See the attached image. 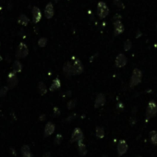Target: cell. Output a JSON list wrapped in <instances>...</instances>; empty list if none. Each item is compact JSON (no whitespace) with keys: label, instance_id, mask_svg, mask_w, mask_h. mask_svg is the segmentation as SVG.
Wrapping results in <instances>:
<instances>
[{"label":"cell","instance_id":"1","mask_svg":"<svg viewBox=\"0 0 157 157\" xmlns=\"http://www.w3.org/2000/svg\"><path fill=\"white\" fill-rule=\"evenodd\" d=\"M141 80H142V72H141V70L138 68L134 69L132 71V74H131L129 86H130L131 88H134L135 86L139 85L140 83Z\"/></svg>","mask_w":157,"mask_h":157},{"label":"cell","instance_id":"2","mask_svg":"<svg viewBox=\"0 0 157 157\" xmlns=\"http://www.w3.org/2000/svg\"><path fill=\"white\" fill-rule=\"evenodd\" d=\"M97 13L100 19L106 18L109 14V9L107 5L103 1H100L97 5Z\"/></svg>","mask_w":157,"mask_h":157},{"label":"cell","instance_id":"3","mask_svg":"<svg viewBox=\"0 0 157 157\" xmlns=\"http://www.w3.org/2000/svg\"><path fill=\"white\" fill-rule=\"evenodd\" d=\"M156 115H157V104L154 101H150L146 109V117L149 119L152 118V117H154Z\"/></svg>","mask_w":157,"mask_h":157},{"label":"cell","instance_id":"4","mask_svg":"<svg viewBox=\"0 0 157 157\" xmlns=\"http://www.w3.org/2000/svg\"><path fill=\"white\" fill-rule=\"evenodd\" d=\"M71 64H72V74L78 75V74L82 73V71H83V65H82V63L80 62V59L73 57Z\"/></svg>","mask_w":157,"mask_h":157},{"label":"cell","instance_id":"5","mask_svg":"<svg viewBox=\"0 0 157 157\" xmlns=\"http://www.w3.org/2000/svg\"><path fill=\"white\" fill-rule=\"evenodd\" d=\"M83 140H84V135L81 129L80 128H74L71 138H70V142L73 143V142H78V141H83Z\"/></svg>","mask_w":157,"mask_h":157},{"label":"cell","instance_id":"6","mask_svg":"<svg viewBox=\"0 0 157 157\" xmlns=\"http://www.w3.org/2000/svg\"><path fill=\"white\" fill-rule=\"evenodd\" d=\"M29 54V49L27 45L23 43H21L18 46L17 52H16V57L17 58H24L28 56Z\"/></svg>","mask_w":157,"mask_h":157},{"label":"cell","instance_id":"7","mask_svg":"<svg viewBox=\"0 0 157 157\" xmlns=\"http://www.w3.org/2000/svg\"><path fill=\"white\" fill-rule=\"evenodd\" d=\"M128 143L126 142V140H120L118 141V144H117V147H116V150H117V155L119 157L120 156H123L126 152H128Z\"/></svg>","mask_w":157,"mask_h":157},{"label":"cell","instance_id":"8","mask_svg":"<svg viewBox=\"0 0 157 157\" xmlns=\"http://www.w3.org/2000/svg\"><path fill=\"white\" fill-rule=\"evenodd\" d=\"M127 62H128V59H127V57H126L125 55L124 54H118L116 57L115 64H116V68L121 69L127 65Z\"/></svg>","mask_w":157,"mask_h":157},{"label":"cell","instance_id":"9","mask_svg":"<svg viewBox=\"0 0 157 157\" xmlns=\"http://www.w3.org/2000/svg\"><path fill=\"white\" fill-rule=\"evenodd\" d=\"M18 78L16 76V73L11 71L9 74V77H7V87L9 89H12L14 88L15 86H17L18 84Z\"/></svg>","mask_w":157,"mask_h":157},{"label":"cell","instance_id":"10","mask_svg":"<svg viewBox=\"0 0 157 157\" xmlns=\"http://www.w3.org/2000/svg\"><path fill=\"white\" fill-rule=\"evenodd\" d=\"M114 30H115L114 33H115L116 36L120 35L124 31V25L121 22V19H116L114 21Z\"/></svg>","mask_w":157,"mask_h":157},{"label":"cell","instance_id":"11","mask_svg":"<svg viewBox=\"0 0 157 157\" xmlns=\"http://www.w3.org/2000/svg\"><path fill=\"white\" fill-rule=\"evenodd\" d=\"M104 104H105V96H104V94H103V93L97 94L95 102H94V107L99 108L101 106H103Z\"/></svg>","mask_w":157,"mask_h":157},{"label":"cell","instance_id":"12","mask_svg":"<svg viewBox=\"0 0 157 157\" xmlns=\"http://www.w3.org/2000/svg\"><path fill=\"white\" fill-rule=\"evenodd\" d=\"M55 129H56V126L52 122H48L45 125V137H49L55 132Z\"/></svg>","mask_w":157,"mask_h":157},{"label":"cell","instance_id":"13","mask_svg":"<svg viewBox=\"0 0 157 157\" xmlns=\"http://www.w3.org/2000/svg\"><path fill=\"white\" fill-rule=\"evenodd\" d=\"M33 22L38 23L42 19V13L41 10L37 7H33Z\"/></svg>","mask_w":157,"mask_h":157},{"label":"cell","instance_id":"14","mask_svg":"<svg viewBox=\"0 0 157 157\" xmlns=\"http://www.w3.org/2000/svg\"><path fill=\"white\" fill-rule=\"evenodd\" d=\"M45 18L46 19H52L54 16V7L52 3H48L45 7Z\"/></svg>","mask_w":157,"mask_h":157},{"label":"cell","instance_id":"15","mask_svg":"<svg viewBox=\"0 0 157 157\" xmlns=\"http://www.w3.org/2000/svg\"><path fill=\"white\" fill-rule=\"evenodd\" d=\"M78 152L80 156H85L87 154V147L83 141H78Z\"/></svg>","mask_w":157,"mask_h":157},{"label":"cell","instance_id":"16","mask_svg":"<svg viewBox=\"0 0 157 157\" xmlns=\"http://www.w3.org/2000/svg\"><path fill=\"white\" fill-rule=\"evenodd\" d=\"M63 71L66 74V76H71L72 75V64L71 62H66L63 66Z\"/></svg>","mask_w":157,"mask_h":157},{"label":"cell","instance_id":"17","mask_svg":"<svg viewBox=\"0 0 157 157\" xmlns=\"http://www.w3.org/2000/svg\"><path fill=\"white\" fill-rule=\"evenodd\" d=\"M61 87V81L58 78H56L55 80H53V83L51 84L50 86V91L53 92V91H57Z\"/></svg>","mask_w":157,"mask_h":157},{"label":"cell","instance_id":"18","mask_svg":"<svg viewBox=\"0 0 157 157\" xmlns=\"http://www.w3.org/2000/svg\"><path fill=\"white\" fill-rule=\"evenodd\" d=\"M29 21H30L29 18L27 17L26 15H23V14H21L19 17V19H18V23H19V24H21V25H23V26L28 25Z\"/></svg>","mask_w":157,"mask_h":157},{"label":"cell","instance_id":"19","mask_svg":"<svg viewBox=\"0 0 157 157\" xmlns=\"http://www.w3.org/2000/svg\"><path fill=\"white\" fill-rule=\"evenodd\" d=\"M21 69H22L21 63L19 61H18V60H16L12 65V71L15 72V73H18V72H21Z\"/></svg>","mask_w":157,"mask_h":157},{"label":"cell","instance_id":"20","mask_svg":"<svg viewBox=\"0 0 157 157\" xmlns=\"http://www.w3.org/2000/svg\"><path fill=\"white\" fill-rule=\"evenodd\" d=\"M95 135L98 139L104 138V129L103 127H96L95 128Z\"/></svg>","mask_w":157,"mask_h":157},{"label":"cell","instance_id":"21","mask_svg":"<svg viewBox=\"0 0 157 157\" xmlns=\"http://www.w3.org/2000/svg\"><path fill=\"white\" fill-rule=\"evenodd\" d=\"M149 138H150L151 142L154 145H157V131L152 130L149 133Z\"/></svg>","mask_w":157,"mask_h":157},{"label":"cell","instance_id":"22","mask_svg":"<svg viewBox=\"0 0 157 157\" xmlns=\"http://www.w3.org/2000/svg\"><path fill=\"white\" fill-rule=\"evenodd\" d=\"M38 92H40L41 95H45V94L47 92V89H46V86L43 81H40L38 84Z\"/></svg>","mask_w":157,"mask_h":157},{"label":"cell","instance_id":"23","mask_svg":"<svg viewBox=\"0 0 157 157\" xmlns=\"http://www.w3.org/2000/svg\"><path fill=\"white\" fill-rule=\"evenodd\" d=\"M21 154H28L31 152V149L29 147V145H23V146L21 147Z\"/></svg>","mask_w":157,"mask_h":157},{"label":"cell","instance_id":"24","mask_svg":"<svg viewBox=\"0 0 157 157\" xmlns=\"http://www.w3.org/2000/svg\"><path fill=\"white\" fill-rule=\"evenodd\" d=\"M62 140H63V136L61 134H57L56 136V138H55L54 142L56 145H60V143L62 142Z\"/></svg>","mask_w":157,"mask_h":157},{"label":"cell","instance_id":"25","mask_svg":"<svg viewBox=\"0 0 157 157\" xmlns=\"http://www.w3.org/2000/svg\"><path fill=\"white\" fill-rule=\"evenodd\" d=\"M131 45L132 43L130 40H127L125 43H124V50L125 51H129L131 48Z\"/></svg>","mask_w":157,"mask_h":157},{"label":"cell","instance_id":"26","mask_svg":"<svg viewBox=\"0 0 157 157\" xmlns=\"http://www.w3.org/2000/svg\"><path fill=\"white\" fill-rule=\"evenodd\" d=\"M47 44V39L46 38H40L39 39V41H38V45L40 46V47H45Z\"/></svg>","mask_w":157,"mask_h":157},{"label":"cell","instance_id":"27","mask_svg":"<svg viewBox=\"0 0 157 157\" xmlns=\"http://www.w3.org/2000/svg\"><path fill=\"white\" fill-rule=\"evenodd\" d=\"M9 90V88L7 87V86H4V87H2L1 89H0V96L1 97L6 96V94Z\"/></svg>","mask_w":157,"mask_h":157},{"label":"cell","instance_id":"28","mask_svg":"<svg viewBox=\"0 0 157 157\" xmlns=\"http://www.w3.org/2000/svg\"><path fill=\"white\" fill-rule=\"evenodd\" d=\"M76 100H70L69 103H68V109H69V110H71V109H73V108H75V106H76Z\"/></svg>","mask_w":157,"mask_h":157},{"label":"cell","instance_id":"29","mask_svg":"<svg viewBox=\"0 0 157 157\" xmlns=\"http://www.w3.org/2000/svg\"><path fill=\"white\" fill-rule=\"evenodd\" d=\"M114 4H115L117 7H119V9H124L125 7L122 0H114Z\"/></svg>","mask_w":157,"mask_h":157},{"label":"cell","instance_id":"30","mask_svg":"<svg viewBox=\"0 0 157 157\" xmlns=\"http://www.w3.org/2000/svg\"><path fill=\"white\" fill-rule=\"evenodd\" d=\"M60 115V110L58 109V107H55L54 108V116H58Z\"/></svg>","mask_w":157,"mask_h":157},{"label":"cell","instance_id":"31","mask_svg":"<svg viewBox=\"0 0 157 157\" xmlns=\"http://www.w3.org/2000/svg\"><path fill=\"white\" fill-rule=\"evenodd\" d=\"M129 122L131 123V125H132V126H133V125H135V123H136V118H134V117H131L130 120H129Z\"/></svg>","mask_w":157,"mask_h":157},{"label":"cell","instance_id":"32","mask_svg":"<svg viewBox=\"0 0 157 157\" xmlns=\"http://www.w3.org/2000/svg\"><path fill=\"white\" fill-rule=\"evenodd\" d=\"M74 117H76V115H75V114H73V115L70 116L69 117V118H67V121H71L72 118H74Z\"/></svg>","mask_w":157,"mask_h":157},{"label":"cell","instance_id":"33","mask_svg":"<svg viewBox=\"0 0 157 157\" xmlns=\"http://www.w3.org/2000/svg\"><path fill=\"white\" fill-rule=\"evenodd\" d=\"M39 119H40L41 121H45L46 119V116L45 115H41L40 116V118H39Z\"/></svg>","mask_w":157,"mask_h":157},{"label":"cell","instance_id":"34","mask_svg":"<svg viewBox=\"0 0 157 157\" xmlns=\"http://www.w3.org/2000/svg\"><path fill=\"white\" fill-rule=\"evenodd\" d=\"M43 157H51V154L50 152H46L44 154V155H43Z\"/></svg>","mask_w":157,"mask_h":157},{"label":"cell","instance_id":"35","mask_svg":"<svg viewBox=\"0 0 157 157\" xmlns=\"http://www.w3.org/2000/svg\"><path fill=\"white\" fill-rule=\"evenodd\" d=\"M21 157H33V154L30 152V154H23Z\"/></svg>","mask_w":157,"mask_h":157},{"label":"cell","instance_id":"36","mask_svg":"<svg viewBox=\"0 0 157 157\" xmlns=\"http://www.w3.org/2000/svg\"><path fill=\"white\" fill-rule=\"evenodd\" d=\"M10 151H11V152H12V154H13V155H16V152H15V150H14V149H13V148H10Z\"/></svg>","mask_w":157,"mask_h":157},{"label":"cell","instance_id":"37","mask_svg":"<svg viewBox=\"0 0 157 157\" xmlns=\"http://www.w3.org/2000/svg\"><path fill=\"white\" fill-rule=\"evenodd\" d=\"M53 1H54L55 3H57V2H58V0H53Z\"/></svg>","mask_w":157,"mask_h":157},{"label":"cell","instance_id":"38","mask_svg":"<svg viewBox=\"0 0 157 157\" xmlns=\"http://www.w3.org/2000/svg\"><path fill=\"white\" fill-rule=\"evenodd\" d=\"M2 60V57L1 56H0V61H1Z\"/></svg>","mask_w":157,"mask_h":157},{"label":"cell","instance_id":"39","mask_svg":"<svg viewBox=\"0 0 157 157\" xmlns=\"http://www.w3.org/2000/svg\"><path fill=\"white\" fill-rule=\"evenodd\" d=\"M102 157H107L106 155H103V156H102Z\"/></svg>","mask_w":157,"mask_h":157},{"label":"cell","instance_id":"40","mask_svg":"<svg viewBox=\"0 0 157 157\" xmlns=\"http://www.w3.org/2000/svg\"><path fill=\"white\" fill-rule=\"evenodd\" d=\"M136 157H142V156H140V155H138V156H136Z\"/></svg>","mask_w":157,"mask_h":157}]
</instances>
